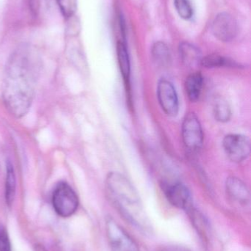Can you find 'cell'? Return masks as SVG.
Listing matches in <instances>:
<instances>
[{
	"mask_svg": "<svg viewBox=\"0 0 251 251\" xmlns=\"http://www.w3.org/2000/svg\"><path fill=\"white\" fill-rule=\"evenodd\" d=\"M40 64L37 51L26 44L18 47L7 60L2 99L6 108L14 117H23L30 108Z\"/></svg>",
	"mask_w": 251,
	"mask_h": 251,
	"instance_id": "obj_1",
	"label": "cell"
},
{
	"mask_svg": "<svg viewBox=\"0 0 251 251\" xmlns=\"http://www.w3.org/2000/svg\"><path fill=\"white\" fill-rule=\"evenodd\" d=\"M106 184L111 198L123 216L131 224L145 229L148 225L139 196L128 178L119 173H111Z\"/></svg>",
	"mask_w": 251,
	"mask_h": 251,
	"instance_id": "obj_2",
	"label": "cell"
},
{
	"mask_svg": "<svg viewBox=\"0 0 251 251\" xmlns=\"http://www.w3.org/2000/svg\"><path fill=\"white\" fill-rule=\"evenodd\" d=\"M79 200L75 190L66 182L56 186L53 194V206L55 211L62 218H69L75 213Z\"/></svg>",
	"mask_w": 251,
	"mask_h": 251,
	"instance_id": "obj_3",
	"label": "cell"
},
{
	"mask_svg": "<svg viewBox=\"0 0 251 251\" xmlns=\"http://www.w3.org/2000/svg\"><path fill=\"white\" fill-rule=\"evenodd\" d=\"M182 139L184 146L190 151H198L203 146V128L195 113H188L184 117L182 124Z\"/></svg>",
	"mask_w": 251,
	"mask_h": 251,
	"instance_id": "obj_4",
	"label": "cell"
},
{
	"mask_svg": "<svg viewBox=\"0 0 251 251\" xmlns=\"http://www.w3.org/2000/svg\"><path fill=\"white\" fill-rule=\"evenodd\" d=\"M106 230L112 251H139L136 242L114 220L106 221Z\"/></svg>",
	"mask_w": 251,
	"mask_h": 251,
	"instance_id": "obj_5",
	"label": "cell"
},
{
	"mask_svg": "<svg viewBox=\"0 0 251 251\" xmlns=\"http://www.w3.org/2000/svg\"><path fill=\"white\" fill-rule=\"evenodd\" d=\"M223 147L228 159L237 163L246 160L250 155V140L243 134H230L225 136Z\"/></svg>",
	"mask_w": 251,
	"mask_h": 251,
	"instance_id": "obj_6",
	"label": "cell"
},
{
	"mask_svg": "<svg viewBox=\"0 0 251 251\" xmlns=\"http://www.w3.org/2000/svg\"><path fill=\"white\" fill-rule=\"evenodd\" d=\"M157 97L159 104L165 114L175 117L179 110L178 95L169 81L162 79L158 83Z\"/></svg>",
	"mask_w": 251,
	"mask_h": 251,
	"instance_id": "obj_7",
	"label": "cell"
},
{
	"mask_svg": "<svg viewBox=\"0 0 251 251\" xmlns=\"http://www.w3.org/2000/svg\"><path fill=\"white\" fill-rule=\"evenodd\" d=\"M214 35L223 42H229L237 34V25L234 18L229 13H219L212 23Z\"/></svg>",
	"mask_w": 251,
	"mask_h": 251,
	"instance_id": "obj_8",
	"label": "cell"
},
{
	"mask_svg": "<svg viewBox=\"0 0 251 251\" xmlns=\"http://www.w3.org/2000/svg\"><path fill=\"white\" fill-rule=\"evenodd\" d=\"M164 192L168 201L178 209L190 211L193 207V201L190 190L181 183L164 185Z\"/></svg>",
	"mask_w": 251,
	"mask_h": 251,
	"instance_id": "obj_9",
	"label": "cell"
},
{
	"mask_svg": "<svg viewBox=\"0 0 251 251\" xmlns=\"http://www.w3.org/2000/svg\"><path fill=\"white\" fill-rule=\"evenodd\" d=\"M225 190L228 197L237 204L245 206L250 203V192L240 178L234 176L227 178Z\"/></svg>",
	"mask_w": 251,
	"mask_h": 251,
	"instance_id": "obj_10",
	"label": "cell"
},
{
	"mask_svg": "<svg viewBox=\"0 0 251 251\" xmlns=\"http://www.w3.org/2000/svg\"><path fill=\"white\" fill-rule=\"evenodd\" d=\"M179 54L183 63L189 68L197 67L203 58L199 49L188 42L180 44Z\"/></svg>",
	"mask_w": 251,
	"mask_h": 251,
	"instance_id": "obj_11",
	"label": "cell"
},
{
	"mask_svg": "<svg viewBox=\"0 0 251 251\" xmlns=\"http://www.w3.org/2000/svg\"><path fill=\"white\" fill-rule=\"evenodd\" d=\"M185 91L192 102H195L201 95L203 88V77L200 72H194L186 79Z\"/></svg>",
	"mask_w": 251,
	"mask_h": 251,
	"instance_id": "obj_12",
	"label": "cell"
},
{
	"mask_svg": "<svg viewBox=\"0 0 251 251\" xmlns=\"http://www.w3.org/2000/svg\"><path fill=\"white\" fill-rule=\"evenodd\" d=\"M116 54L121 75L125 85H128L131 76V63L126 45L123 41H118L116 44Z\"/></svg>",
	"mask_w": 251,
	"mask_h": 251,
	"instance_id": "obj_13",
	"label": "cell"
},
{
	"mask_svg": "<svg viewBox=\"0 0 251 251\" xmlns=\"http://www.w3.org/2000/svg\"><path fill=\"white\" fill-rule=\"evenodd\" d=\"M16 178L14 168L11 162L8 161L6 165L5 200L8 206L13 203L16 195Z\"/></svg>",
	"mask_w": 251,
	"mask_h": 251,
	"instance_id": "obj_14",
	"label": "cell"
},
{
	"mask_svg": "<svg viewBox=\"0 0 251 251\" xmlns=\"http://www.w3.org/2000/svg\"><path fill=\"white\" fill-rule=\"evenodd\" d=\"M153 61L159 67H167L171 61V54L167 46L163 42H157L152 49Z\"/></svg>",
	"mask_w": 251,
	"mask_h": 251,
	"instance_id": "obj_15",
	"label": "cell"
},
{
	"mask_svg": "<svg viewBox=\"0 0 251 251\" xmlns=\"http://www.w3.org/2000/svg\"><path fill=\"white\" fill-rule=\"evenodd\" d=\"M200 65L207 69H213V68H220L223 66H237V63L219 54H212L203 57Z\"/></svg>",
	"mask_w": 251,
	"mask_h": 251,
	"instance_id": "obj_16",
	"label": "cell"
},
{
	"mask_svg": "<svg viewBox=\"0 0 251 251\" xmlns=\"http://www.w3.org/2000/svg\"><path fill=\"white\" fill-rule=\"evenodd\" d=\"M213 113L218 122L225 123L231 119V107L223 99H218L214 104Z\"/></svg>",
	"mask_w": 251,
	"mask_h": 251,
	"instance_id": "obj_17",
	"label": "cell"
},
{
	"mask_svg": "<svg viewBox=\"0 0 251 251\" xmlns=\"http://www.w3.org/2000/svg\"><path fill=\"white\" fill-rule=\"evenodd\" d=\"M175 9L180 17L184 20H190L193 16V9L190 0H175Z\"/></svg>",
	"mask_w": 251,
	"mask_h": 251,
	"instance_id": "obj_18",
	"label": "cell"
},
{
	"mask_svg": "<svg viewBox=\"0 0 251 251\" xmlns=\"http://www.w3.org/2000/svg\"><path fill=\"white\" fill-rule=\"evenodd\" d=\"M62 15L66 19L73 17L77 10L78 0H56Z\"/></svg>",
	"mask_w": 251,
	"mask_h": 251,
	"instance_id": "obj_19",
	"label": "cell"
},
{
	"mask_svg": "<svg viewBox=\"0 0 251 251\" xmlns=\"http://www.w3.org/2000/svg\"><path fill=\"white\" fill-rule=\"evenodd\" d=\"M0 251H12L10 239L4 228L0 230Z\"/></svg>",
	"mask_w": 251,
	"mask_h": 251,
	"instance_id": "obj_20",
	"label": "cell"
},
{
	"mask_svg": "<svg viewBox=\"0 0 251 251\" xmlns=\"http://www.w3.org/2000/svg\"><path fill=\"white\" fill-rule=\"evenodd\" d=\"M159 251H190L185 248L181 247V246H167L163 248Z\"/></svg>",
	"mask_w": 251,
	"mask_h": 251,
	"instance_id": "obj_21",
	"label": "cell"
},
{
	"mask_svg": "<svg viewBox=\"0 0 251 251\" xmlns=\"http://www.w3.org/2000/svg\"><path fill=\"white\" fill-rule=\"evenodd\" d=\"M35 251H47L43 246H37L35 247Z\"/></svg>",
	"mask_w": 251,
	"mask_h": 251,
	"instance_id": "obj_22",
	"label": "cell"
}]
</instances>
